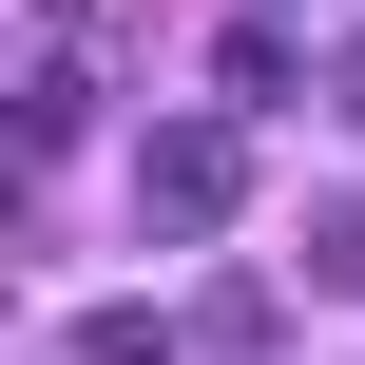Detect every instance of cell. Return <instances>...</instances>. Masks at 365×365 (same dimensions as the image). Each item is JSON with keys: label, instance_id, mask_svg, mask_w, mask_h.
I'll return each instance as SVG.
<instances>
[{"label": "cell", "instance_id": "cell-1", "mask_svg": "<svg viewBox=\"0 0 365 365\" xmlns=\"http://www.w3.org/2000/svg\"><path fill=\"white\" fill-rule=\"evenodd\" d=\"M135 212L154 231H231L250 212V115H154L135 135Z\"/></svg>", "mask_w": 365, "mask_h": 365}, {"label": "cell", "instance_id": "cell-2", "mask_svg": "<svg viewBox=\"0 0 365 365\" xmlns=\"http://www.w3.org/2000/svg\"><path fill=\"white\" fill-rule=\"evenodd\" d=\"M212 77H231V115H289V96H308V77H289V38H269V19H231V58H212Z\"/></svg>", "mask_w": 365, "mask_h": 365}, {"label": "cell", "instance_id": "cell-3", "mask_svg": "<svg viewBox=\"0 0 365 365\" xmlns=\"http://www.w3.org/2000/svg\"><path fill=\"white\" fill-rule=\"evenodd\" d=\"M58 365H192V346H173L154 308H96V327H77V346H58Z\"/></svg>", "mask_w": 365, "mask_h": 365}, {"label": "cell", "instance_id": "cell-4", "mask_svg": "<svg viewBox=\"0 0 365 365\" xmlns=\"http://www.w3.org/2000/svg\"><path fill=\"white\" fill-rule=\"evenodd\" d=\"M308 289H365V192H327V212H308Z\"/></svg>", "mask_w": 365, "mask_h": 365}, {"label": "cell", "instance_id": "cell-5", "mask_svg": "<svg viewBox=\"0 0 365 365\" xmlns=\"http://www.w3.org/2000/svg\"><path fill=\"white\" fill-rule=\"evenodd\" d=\"M327 96H346V115H365V38H346V77H327Z\"/></svg>", "mask_w": 365, "mask_h": 365}]
</instances>
